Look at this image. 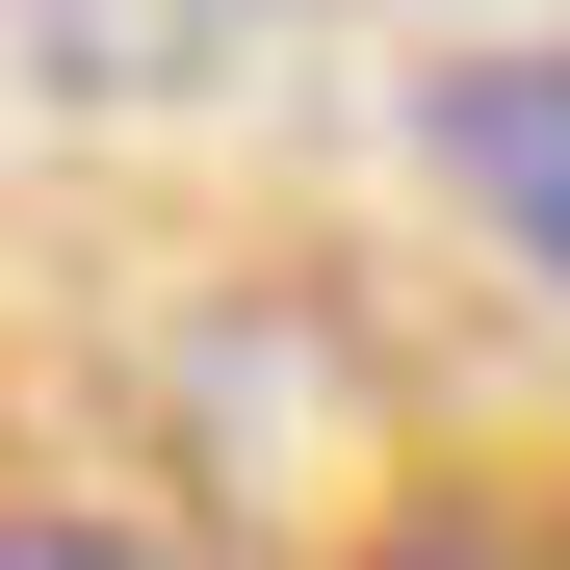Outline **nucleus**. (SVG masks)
<instances>
[{"mask_svg": "<svg viewBox=\"0 0 570 570\" xmlns=\"http://www.w3.org/2000/svg\"><path fill=\"white\" fill-rule=\"evenodd\" d=\"M390 570H493V544H390Z\"/></svg>", "mask_w": 570, "mask_h": 570, "instance_id": "3", "label": "nucleus"}, {"mask_svg": "<svg viewBox=\"0 0 570 570\" xmlns=\"http://www.w3.org/2000/svg\"><path fill=\"white\" fill-rule=\"evenodd\" d=\"M441 181L570 259V52H466V78H441Z\"/></svg>", "mask_w": 570, "mask_h": 570, "instance_id": "1", "label": "nucleus"}, {"mask_svg": "<svg viewBox=\"0 0 570 570\" xmlns=\"http://www.w3.org/2000/svg\"><path fill=\"white\" fill-rule=\"evenodd\" d=\"M0 570H181V544H130V519H0Z\"/></svg>", "mask_w": 570, "mask_h": 570, "instance_id": "2", "label": "nucleus"}]
</instances>
